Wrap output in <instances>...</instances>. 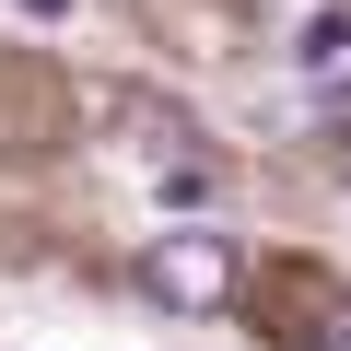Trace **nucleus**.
Here are the masks:
<instances>
[{"label":"nucleus","instance_id":"obj_5","mask_svg":"<svg viewBox=\"0 0 351 351\" xmlns=\"http://www.w3.org/2000/svg\"><path fill=\"white\" fill-rule=\"evenodd\" d=\"M328 351H351V293H339V304H328Z\"/></svg>","mask_w":351,"mask_h":351},{"label":"nucleus","instance_id":"obj_3","mask_svg":"<svg viewBox=\"0 0 351 351\" xmlns=\"http://www.w3.org/2000/svg\"><path fill=\"white\" fill-rule=\"evenodd\" d=\"M339 59H351V12H316L304 24V71H339Z\"/></svg>","mask_w":351,"mask_h":351},{"label":"nucleus","instance_id":"obj_4","mask_svg":"<svg viewBox=\"0 0 351 351\" xmlns=\"http://www.w3.org/2000/svg\"><path fill=\"white\" fill-rule=\"evenodd\" d=\"M12 12H24V24H71V0H12Z\"/></svg>","mask_w":351,"mask_h":351},{"label":"nucleus","instance_id":"obj_1","mask_svg":"<svg viewBox=\"0 0 351 351\" xmlns=\"http://www.w3.org/2000/svg\"><path fill=\"white\" fill-rule=\"evenodd\" d=\"M129 281H141L164 316H223L234 281H246V246H234L223 223H176V234H152V246L129 258Z\"/></svg>","mask_w":351,"mask_h":351},{"label":"nucleus","instance_id":"obj_2","mask_svg":"<svg viewBox=\"0 0 351 351\" xmlns=\"http://www.w3.org/2000/svg\"><path fill=\"white\" fill-rule=\"evenodd\" d=\"M152 199H164V211H211V199H223V176H211V164H164V176H152Z\"/></svg>","mask_w":351,"mask_h":351}]
</instances>
